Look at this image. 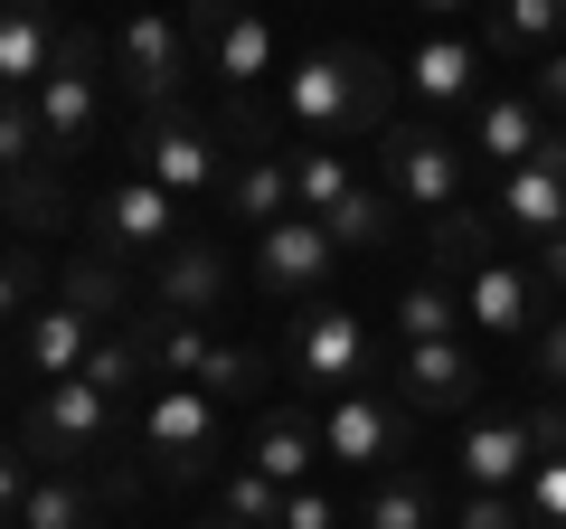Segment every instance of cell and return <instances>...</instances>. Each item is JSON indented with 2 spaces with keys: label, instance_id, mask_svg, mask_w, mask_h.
Listing matches in <instances>:
<instances>
[{
  "label": "cell",
  "instance_id": "cell-1",
  "mask_svg": "<svg viewBox=\"0 0 566 529\" xmlns=\"http://www.w3.org/2000/svg\"><path fill=\"white\" fill-rule=\"evenodd\" d=\"M387 95H397V66H387L378 48H312V58L283 76V114H293L303 143H378Z\"/></svg>",
  "mask_w": 566,
  "mask_h": 529
},
{
  "label": "cell",
  "instance_id": "cell-2",
  "mask_svg": "<svg viewBox=\"0 0 566 529\" xmlns=\"http://www.w3.org/2000/svg\"><path fill=\"white\" fill-rule=\"evenodd\" d=\"M387 360L397 350H378V331L359 322L349 303H293V331H283V369H293V387H312V397H349V387H387Z\"/></svg>",
  "mask_w": 566,
  "mask_h": 529
},
{
  "label": "cell",
  "instance_id": "cell-3",
  "mask_svg": "<svg viewBox=\"0 0 566 529\" xmlns=\"http://www.w3.org/2000/svg\"><path fill=\"white\" fill-rule=\"evenodd\" d=\"M218 445H227V407L208 397V387H161L151 407H142L133 426V454H142V483H208L218 473Z\"/></svg>",
  "mask_w": 566,
  "mask_h": 529
},
{
  "label": "cell",
  "instance_id": "cell-4",
  "mask_svg": "<svg viewBox=\"0 0 566 529\" xmlns=\"http://www.w3.org/2000/svg\"><path fill=\"white\" fill-rule=\"evenodd\" d=\"M378 180L397 189V208H424V218H444L463 208V180H472V152L453 133H434L424 114H397L378 133Z\"/></svg>",
  "mask_w": 566,
  "mask_h": 529
},
{
  "label": "cell",
  "instance_id": "cell-5",
  "mask_svg": "<svg viewBox=\"0 0 566 529\" xmlns=\"http://www.w3.org/2000/svg\"><path fill=\"white\" fill-rule=\"evenodd\" d=\"M114 76H123L142 123H170L180 114V85H189V29L170 10H133L123 39H114Z\"/></svg>",
  "mask_w": 566,
  "mask_h": 529
},
{
  "label": "cell",
  "instance_id": "cell-6",
  "mask_svg": "<svg viewBox=\"0 0 566 529\" xmlns=\"http://www.w3.org/2000/svg\"><path fill=\"white\" fill-rule=\"evenodd\" d=\"M104 48H95V29H66L57 39V66H48V85L29 104H39V123H48V162H76L85 143H95V114H104Z\"/></svg>",
  "mask_w": 566,
  "mask_h": 529
},
{
  "label": "cell",
  "instance_id": "cell-7",
  "mask_svg": "<svg viewBox=\"0 0 566 529\" xmlns=\"http://www.w3.org/2000/svg\"><path fill=\"white\" fill-rule=\"evenodd\" d=\"M406 445H416V407H406L397 387H349V397H331L322 407V454L349 473H387L406 464Z\"/></svg>",
  "mask_w": 566,
  "mask_h": 529
},
{
  "label": "cell",
  "instance_id": "cell-8",
  "mask_svg": "<svg viewBox=\"0 0 566 529\" xmlns=\"http://www.w3.org/2000/svg\"><path fill=\"white\" fill-rule=\"evenodd\" d=\"M104 435H114V397H104L95 378H48L39 407H29V426H20V445H29V464L76 473L85 454H104Z\"/></svg>",
  "mask_w": 566,
  "mask_h": 529
},
{
  "label": "cell",
  "instance_id": "cell-9",
  "mask_svg": "<svg viewBox=\"0 0 566 529\" xmlns=\"http://www.w3.org/2000/svg\"><path fill=\"white\" fill-rule=\"evenodd\" d=\"M331 264H340V237H331L322 218H274L255 227V293L264 303H322L331 293Z\"/></svg>",
  "mask_w": 566,
  "mask_h": 529
},
{
  "label": "cell",
  "instance_id": "cell-10",
  "mask_svg": "<svg viewBox=\"0 0 566 529\" xmlns=\"http://www.w3.org/2000/svg\"><path fill=\"white\" fill-rule=\"evenodd\" d=\"M189 48L208 58V76H218L227 95H255V85L274 76V29H264V10H245V0H189Z\"/></svg>",
  "mask_w": 566,
  "mask_h": 529
},
{
  "label": "cell",
  "instance_id": "cell-11",
  "mask_svg": "<svg viewBox=\"0 0 566 529\" xmlns=\"http://www.w3.org/2000/svg\"><path fill=\"white\" fill-rule=\"evenodd\" d=\"M387 387L416 416H482V360H472V341H397Z\"/></svg>",
  "mask_w": 566,
  "mask_h": 529
},
{
  "label": "cell",
  "instance_id": "cell-12",
  "mask_svg": "<svg viewBox=\"0 0 566 529\" xmlns=\"http://www.w3.org/2000/svg\"><path fill=\"white\" fill-rule=\"evenodd\" d=\"M133 162H142V180H161L170 199H218V189H227L218 133H208V123H189V114L142 123V133H133Z\"/></svg>",
  "mask_w": 566,
  "mask_h": 529
},
{
  "label": "cell",
  "instance_id": "cell-13",
  "mask_svg": "<svg viewBox=\"0 0 566 529\" xmlns=\"http://www.w3.org/2000/svg\"><path fill=\"white\" fill-rule=\"evenodd\" d=\"M133 246H180V199L142 170L95 199V256H133Z\"/></svg>",
  "mask_w": 566,
  "mask_h": 529
},
{
  "label": "cell",
  "instance_id": "cell-14",
  "mask_svg": "<svg viewBox=\"0 0 566 529\" xmlns=\"http://www.w3.org/2000/svg\"><path fill=\"white\" fill-rule=\"evenodd\" d=\"M463 322H472V331H491V341H528V331L547 322L538 284H528V264L491 256L482 274H463Z\"/></svg>",
  "mask_w": 566,
  "mask_h": 529
},
{
  "label": "cell",
  "instance_id": "cell-15",
  "mask_svg": "<svg viewBox=\"0 0 566 529\" xmlns=\"http://www.w3.org/2000/svg\"><path fill=\"white\" fill-rule=\"evenodd\" d=\"M218 208H227L237 227H274V218H293V143H245L237 162H227Z\"/></svg>",
  "mask_w": 566,
  "mask_h": 529
},
{
  "label": "cell",
  "instance_id": "cell-16",
  "mask_svg": "<svg viewBox=\"0 0 566 529\" xmlns=\"http://www.w3.org/2000/svg\"><path fill=\"white\" fill-rule=\"evenodd\" d=\"M482 39H463V29H434V39L406 48V95L416 104H482Z\"/></svg>",
  "mask_w": 566,
  "mask_h": 529
},
{
  "label": "cell",
  "instance_id": "cell-17",
  "mask_svg": "<svg viewBox=\"0 0 566 529\" xmlns=\"http://www.w3.org/2000/svg\"><path fill=\"white\" fill-rule=\"evenodd\" d=\"M227 303V256L208 237H180L161 246V274H151V312H170V322H208V312Z\"/></svg>",
  "mask_w": 566,
  "mask_h": 529
},
{
  "label": "cell",
  "instance_id": "cell-18",
  "mask_svg": "<svg viewBox=\"0 0 566 529\" xmlns=\"http://www.w3.org/2000/svg\"><path fill=\"white\" fill-rule=\"evenodd\" d=\"M453 464H463V491H520L528 464H538L528 416H472L463 445H453Z\"/></svg>",
  "mask_w": 566,
  "mask_h": 529
},
{
  "label": "cell",
  "instance_id": "cell-19",
  "mask_svg": "<svg viewBox=\"0 0 566 529\" xmlns=\"http://www.w3.org/2000/svg\"><path fill=\"white\" fill-rule=\"evenodd\" d=\"M57 10L48 0H0V95H39L57 66Z\"/></svg>",
  "mask_w": 566,
  "mask_h": 529
},
{
  "label": "cell",
  "instance_id": "cell-20",
  "mask_svg": "<svg viewBox=\"0 0 566 529\" xmlns=\"http://www.w3.org/2000/svg\"><path fill=\"white\" fill-rule=\"evenodd\" d=\"M95 341H104V331L85 322L76 303H39L20 331H10V350H20V369H29V378H76Z\"/></svg>",
  "mask_w": 566,
  "mask_h": 529
},
{
  "label": "cell",
  "instance_id": "cell-21",
  "mask_svg": "<svg viewBox=\"0 0 566 529\" xmlns=\"http://www.w3.org/2000/svg\"><path fill=\"white\" fill-rule=\"evenodd\" d=\"M547 133H557V123H547L528 95H482V104H472V143L463 152H472V162H491V170H520V162H538Z\"/></svg>",
  "mask_w": 566,
  "mask_h": 529
},
{
  "label": "cell",
  "instance_id": "cell-22",
  "mask_svg": "<svg viewBox=\"0 0 566 529\" xmlns=\"http://www.w3.org/2000/svg\"><path fill=\"white\" fill-rule=\"evenodd\" d=\"M547 48H566V0H491L482 10V58L538 66Z\"/></svg>",
  "mask_w": 566,
  "mask_h": 529
},
{
  "label": "cell",
  "instance_id": "cell-23",
  "mask_svg": "<svg viewBox=\"0 0 566 529\" xmlns=\"http://www.w3.org/2000/svg\"><path fill=\"white\" fill-rule=\"evenodd\" d=\"M491 218H501L510 237H528V246L566 237V170H547V162L501 170V208H491Z\"/></svg>",
  "mask_w": 566,
  "mask_h": 529
},
{
  "label": "cell",
  "instance_id": "cell-24",
  "mask_svg": "<svg viewBox=\"0 0 566 529\" xmlns=\"http://www.w3.org/2000/svg\"><path fill=\"white\" fill-rule=\"evenodd\" d=\"M245 464H255V473H274L283 491H303V483H312V464H322V416H303V407L264 416V426H255V445H245Z\"/></svg>",
  "mask_w": 566,
  "mask_h": 529
},
{
  "label": "cell",
  "instance_id": "cell-25",
  "mask_svg": "<svg viewBox=\"0 0 566 529\" xmlns=\"http://www.w3.org/2000/svg\"><path fill=\"white\" fill-rule=\"evenodd\" d=\"M424 256H434V274H444V284L482 274V264L501 256V227H491V208H444V218H424Z\"/></svg>",
  "mask_w": 566,
  "mask_h": 529
},
{
  "label": "cell",
  "instance_id": "cell-26",
  "mask_svg": "<svg viewBox=\"0 0 566 529\" xmlns=\"http://www.w3.org/2000/svg\"><path fill=\"white\" fill-rule=\"evenodd\" d=\"M114 483H76V473H39L20 501V529H104Z\"/></svg>",
  "mask_w": 566,
  "mask_h": 529
},
{
  "label": "cell",
  "instance_id": "cell-27",
  "mask_svg": "<svg viewBox=\"0 0 566 529\" xmlns=\"http://www.w3.org/2000/svg\"><path fill=\"white\" fill-rule=\"evenodd\" d=\"M133 331H142V360H151V378H161V387L199 378L208 350H218V341H208V322H170V312H151V303L133 312Z\"/></svg>",
  "mask_w": 566,
  "mask_h": 529
},
{
  "label": "cell",
  "instance_id": "cell-28",
  "mask_svg": "<svg viewBox=\"0 0 566 529\" xmlns=\"http://www.w3.org/2000/svg\"><path fill=\"white\" fill-rule=\"evenodd\" d=\"M322 227L340 237V256H378V246L397 237V189H387V180H359V189H349V199L331 208Z\"/></svg>",
  "mask_w": 566,
  "mask_h": 529
},
{
  "label": "cell",
  "instance_id": "cell-29",
  "mask_svg": "<svg viewBox=\"0 0 566 529\" xmlns=\"http://www.w3.org/2000/svg\"><path fill=\"white\" fill-rule=\"evenodd\" d=\"M349 189H359V170H349L340 143H293V208L303 218H331Z\"/></svg>",
  "mask_w": 566,
  "mask_h": 529
},
{
  "label": "cell",
  "instance_id": "cell-30",
  "mask_svg": "<svg viewBox=\"0 0 566 529\" xmlns=\"http://www.w3.org/2000/svg\"><path fill=\"white\" fill-rule=\"evenodd\" d=\"M57 303H76L95 331L123 322V312H133V303H123V256H76V264L57 274Z\"/></svg>",
  "mask_w": 566,
  "mask_h": 529
},
{
  "label": "cell",
  "instance_id": "cell-31",
  "mask_svg": "<svg viewBox=\"0 0 566 529\" xmlns=\"http://www.w3.org/2000/svg\"><path fill=\"white\" fill-rule=\"evenodd\" d=\"M397 341H463V293L444 274H424V284L397 293Z\"/></svg>",
  "mask_w": 566,
  "mask_h": 529
},
{
  "label": "cell",
  "instance_id": "cell-32",
  "mask_svg": "<svg viewBox=\"0 0 566 529\" xmlns=\"http://www.w3.org/2000/svg\"><path fill=\"white\" fill-rule=\"evenodd\" d=\"M39 170H57V162H48L39 104H29V95H0V180H39Z\"/></svg>",
  "mask_w": 566,
  "mask_h": 529
},
{
  "label": "cell",
  "instance_id": "cell-33",
  "mask_svg": "<svg viewBox=\"0 0 566 529\" xmlns=\"http://www.w3.org/2000/svg\"><path fill=\"white\" fill-rule=\"evenodd\" d=\"M368 529H434V483H424V473H378V483H368V510H359Z\"/></svg>",
  "mask_w": 566,
  "mask_h": 529
},
{
  "label": "cell",
  "instance_id": "cell-34",
  "mask_svg": "<svg viewBox=\"0 0 566 529\" xmlns=\"http://www.w3.org/2000/svg\"><path fill=\"white\" fill-rule=\"evenodd\" d=\"M76 378H95L104 397H123V387H142V378H151V360H142V331H133V322H123V331H104V341L85 350V369H76Z\"/></svg>",
  "mask_w": 566,
  "mask_h": 529
},
{
  "label": "cell",
  "instance_id": "cell-35",
  "mask_svg": "<svg viewBox=\"0 0 566 529\" xmlns=\"http://www.w3.org/2000/svg\"><path fill=\"white\" fill-rule=\"evenodd\" d=\"M189 387H208L218 407H237V397H255V387H264V360H255V350H237V341H218V350H208V369H199Z\"/></svg>",
  "mask_w": 566,
  "mask_h": 529
},
{
  "label": "cell",
  "instance_id": "cell-36",
  "mask_svg": "<svg viewBox=\"0 0 566 529\" xmlns=\"http://www.w3.org/2000/svg\"><path fill=\"white\" fill-rule=\"evenodd\" d=\"M218 510H227V520H245V529H274L283 520V483H274V473H255V464H237Z\"/></svg>",
  "mask_w": 566,
  "mask_h": 529
},
{
  "label": "cell",
  "instance_id": "cell-37",
  "mask_svg": "<svg viewBox=\"0 0 566 529\" xmlns=\"http://www.w3.org/2000/svg\"><path fill=\"white\" fill-rule=\"evenodd\" d=\"M39 256H29V246H10V256H0V331H20L29 312H39Z\"/></svg>",
  "mask_w": 566,
  "mask_h": 529
},
{
  "label": "cell",
  "instance_id": "cell-38",
  "mask_svg": "<svg viewBox=\"0 0 566 529\" xmlns=\"http://www.w3.org/2000/svg\"><path fill=\"white\" fill-rule=\"evenodd\" d=\"M520 501H528V529H566V454H538L528 464Z\"/></svg>",
  "mask_w": 566,
  "mask_h": 529
},
{
  "label": "cell",
  "instance_id": "cell-39",
  "mask_svg": "<svg viewBox=\"0 0 566 529\" xmlns=\"http://www.w3.org/2000/svg\"><path fill=\"white\" fill-rule=\"evenodd\" d=\"M528 378H538V397H566V303L528 331Z\"/></svg>",
  "mask_w": 566,
  "mask_h": 529
},
{
  "label": "cell",
  "instance_id": "cell-40",
  "mask_svg": "<svg viewBox=\"0 0 566 529\" xmlns=\"http://www.w3.org/2000/svg\"><path fill=\"white\" fill-rule=\"evenodd\" d=\"M453 529H528V501H520V491H463Z\"/></svg>",
  "mask_w": 566,
  "mask_h": 529
},
{
  "label": "cell",
  "instance_id": "cell-41",
  "mask_svg": "<svg viewBox=\"0 0 566 529\" xmlns=\"http://www.w3.org/2000/svg\"><path fill=\"white\" fill-rule=\"evenodd\" d=\"M520 95H528V104H538V114H547V123H566V48H547V58H538V66H528V85H520Z\"/></svg>",
  "mask_w": 566,
  "mask_h": 529
},
{
  "label": "cell",
  "instance_id": "cell-42",
  "mask_svg": "<svg viewBox=\"0 0 566 529\" xmlns=\"http://www.w3.org/2000/svg\"><path fill=\"white\" fill-rule=\"evenodd\" d=\"M274 529H340V510H331L322 483H303V491H283V520Z\"/></svg>",
  "mask_w": 566,
  "mask_h": 529
},
{
  "label": "cell",
  "instance_id": "cell-43",
  "mask_svg": "<svg viewBox=\"0 0 566 529\" xmlns=\"http://www.w3.org/2000/svg\"><path fill=\"white\" fill-rule=\"evenodd\" d=\"M528 284H538V303H547V312L566 303V237H547L538 256H528Z\"/></svg>",
  "mask_w": 566,
  "mask_h": 529
},
{
  "label": "cell",
  "instance_id": "cell-44",
  "mask_svg": "<svg viewBox=\"0 0 566 529\" xmlns=\"http://www.w3.org/2000/svg\"><path fill=\"white\" fill-rule=\"evenodd\" d=\"M29 483H39V473H29V454H10V445H0V520H20Z\"/></svg>",
  "mask_w": 566,
  "mask_h": 529
},
{
  "label": "cell",
  "instance_id": "cell-45",
  "mask_svg": "<svg viewBox=\"0 0 566 529\" xmlns=\"http://www.w3.org/2000/svg\"><path fill=\"white\" fill-rule=\"evenodd\" d=\"M424 20H463V10H491V0H416Z\"/></svg>",
  "mask_w": 566,
  "mask_h": 529
},
{
  "label": "cell",
  "instance_id": "cell-46",
  "mask_svg": "<svg viewBox=\"0 0 566 529\" xmlns=\"http://www.w3.org/2000/svg\"><path fill=\"white\" fill-rule=\"evenodd\" d=\"M0 227H20V180H0Z\"/></svg>",
  "mask_w": 566,
  "mask_h": 529
},
{
  "label": "cell",
  "instance_id": "cell-47",
  "mask_svg": "<svg viewBox=\"0 0 566 529\" xmlns=\"http://www.w3.org/2000/svg\"><path fill=\"white\" fill-rule=\"evenodd\" d=\"M10 369H20V350H10V331H0V378H10Z\"/></svg>",
  "mask_w": 566,
  "mask_h": 529
},
{
  "label": "cell",
  "instance_id": "cell-48",
  "mask_svg": "<svg viewBox=\"0 0 566 529\" xmlns=\"http://www.w3.org/2000/svg\"><path fill=\"white\" fill-rule=\"evenodd\" d=\"M199 529H245V520H227V510H218V520H199Z\"/></svg>",
  "mask_w": 566,
  "mask_h": 529
},
{
  "label": "cell",
  "instance_id": "cell-49",
  "mask_svg": "<svg viewBox=\"0 0 566 529\" xmlns=\"http://www.w3.org/2000/svg\"><path fill=\"white\" fill-rule=\"evenodd\" d=\"M0 529H20V520H0Z\"/></svg>",
  "mask_w": 566,
  "mask_h": 529
}]
</instances>
